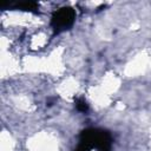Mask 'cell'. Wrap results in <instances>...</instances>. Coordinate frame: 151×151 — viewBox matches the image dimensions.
I'll return each instance as SVG.
<instances>
[{"label":"cell","mask_w":151,"mask_h":151,"mask_svg":"<svg viewBox=\"0 0 151 151\" xmlns=\"http://www.w3.org/2000/svg\"><path fill=\"white\" fill-rule=\"evenodd\" d=\"M110 138L104 131L86 130L81 134L77 151H109Z\"/></svg>","instance_id":"1"},{"label":"cell","mask_w":151,"mask_h":151,"mask_svg":"<svg viewBox=\"0 0 151 151\" xmlns=\"http://www.w3.org/2000/svg\"><path fill=\"white\" fill-rule=\"evenodd\" d=\"M76 19V13L71 7H63L54 12L52 17V26L55 31H63L70 27Z\"/></svg>","instance_id":"2"},{"label":"cell","mask_w":151,"mask_h":151,"mask_svg":"<svg viewBox=\"0 0 151 151\" xmlns=\"http://www.w3.org/2000/svg\"><path fill=\"white\" fill-rule=\"evenodd\" d=\"M15 6L18 8H21V9H25V11H33V9H37V7H38V5L35 2H32V1L20 2V4H17Z\"/></svg>","instance_id":"3"},{"label":"cell","mask_w":151,"mask_h":151,"mask_svg":"<svg viewBox=\"0 0 151 151\" xmlns=\"http://www.w3.org/2000/svg\"><path fill=\"white\" fill-rule=\"evenodd\" d=\"M76 105H77V109H78L79 111H81V112H85V111H87V109H88L86 100H85V99H83V98L78 99Z\"/></svg>","instance_id":"4"}]
</instances>
